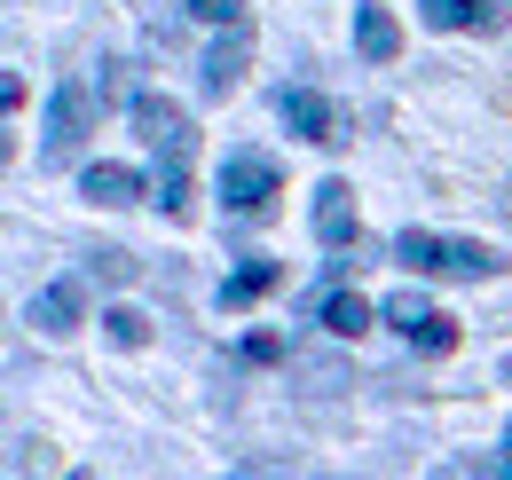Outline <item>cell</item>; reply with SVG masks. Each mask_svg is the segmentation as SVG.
Masks as SVG:
<instances>
[{
    "mask_svg": "<svg viewBox=\"0 0 512 480\" xmlns=\"http://www.w3.org/2000/svg\"><path fill=\"white\" fill-rule=\"evenodd\" d=\"M158 205H166V213H174V221H190V174H182V166H166V174H158Z\"/></svg>",
    "mask_w": 512,
    "mask_h": 480,
    "instance_id": "e0dca14e",
    "label": "cell"
},
{
    "mask_svg": "<svg viewBox=\"0 0 512 480\" xmlns=\"http://www.w3.org/2000/svg\"><path fill=\"white\" fill-rule=\"evenodd\" d=\"M394 260H402L410 276H465V284H481V276L497 268V252H489V244L426 237V229H402V237H394Z\"/></svg>",
    "mask_w": 512,
    "mask_h": 480,
    "instance_id": "7a4b0ae2",
    "label": "cell"
},
{
    "mask_svg": "<svg viewBox=\"0 0 512 480\" xmlns=\"http://www.w3.org/2000/svg\"><path fill=\"white\" fill-rule=\"evenodd\" d=\"M245 63H253V32H245V24H229V40L205 56V95H213V103H229V95L245 87Z\"/></svg>",
    "mask_w": 512,
    "mask_h": 480,
    "instance_id": "52a82bcc",
    "label": "cell"
},
{
    "mask_svg": "<svg viewBox=\"0 0 512 480\" xmlns=\"http://www.w3.org/2000/svg\"><path fill=\"white\" fill-rule=\"evenodd\" d=\"M505 473H512V441H505Z\"/></svg>",
    "mask_w": 512,
    "mask_h": 480,
    "instance_id": "44dd1931",
    "label": "cell"
},
{
    "mask_svg": "<svg viewBox=\"0 0 512 480\" xmlns=\"http://www.w3.org/2000/svg\"><path fill=\"white\" fill-rule=\"evenodd\" d=\"M316 237L323 244H355V189H347V181H323L316 189Z\"/></svg>",
    "mask_w": 512,
    "mask_h": 480,
    "instance_id": "9c48e42d",
    "label": "cell"
},
{
    "mask_svg": "<svg viewBox=\"0 0 512 480\" xmlns=\"http://www.w3.org/2000/svg\"><path fill=\"white\" fill-rule=\"evenodd\" d=\"M103 331H111L119 347H150V315H142V307H111V315H103Z\"/></svg>",
    "mask_w": 512,
    "mask_h": 480,
    "instance_id": "2e32d148",
    "label": "cell"
},
{
    "mask_svg": "<svg viewBox=\"0 0 512 480\" xmlns=\"http://www.w3.org/2000/svg\"><path fill=\"white\" fill-rule=\"evenodd\" d=\"M473 8H481V0H418V16H426L434 32H465V24H473Z\"/></svg>",
    "mask_w": 512,
    "mask_h": 480,
    "instance_id": "9a60e30c",
    "label": "cell"
},
{
    "mask_svg": "<svg viewBox=\"0 0 512 480\" xmlns=\"http://www.w3.org/2000/svg\"><path fill=\"white\" fill-rule=\"evenodd\" d=\"M505 213H512V197H505Z\"/></svg>",
    "mask_w": 512,
    "mask_h": 480,
    "instance_id": "7402d4cb",
    "label": "cell"
},
{
    "mask_svg": "<svg viewBox=\"0 0 512 480\" xmlns=\"http://www.w3.org/2000/svg\"><path fill=\"white\" fill-rule=\"evenodd\" d=\"M87 276H103V284H134V276H142V260L119 252V244H103V252H87Z\"/></svg>",
    "mask_w": 512,
    "mask_h": 480,
    "instance_id": "5bb4252c",
    "label": "cell"
},
{
    "mask_svg": "<svg viewBox=\"0 0 512 480\" xmlns=\"http://www.w3.org/2000/svg\"><path fill=\"white\" fill-rule=\"evenodd\" d=\"M87 205H142V174L134 166H87Z\"/></svg>",
    "mask_w": 512,
    "mask_h": 480,
    "instance_id": "8fae6325",
    "label": "cell"
},
{
    "mask_svg": "<svg viewBox=\"0 0 512 480\" xmlns=\"http://www.w3.org/2000/svg\"><path fill=\"white\" fill-rule=\"evenodd\" d=\"M386 323H394L418 355H449V347H457V315H442L426 292H394V300H386Z\"/></svg>",
    "mask_w": 512,
    "mask_h": 480,
    "instance_id": "5b68a950",
    "label": "cell"
},
{
    "mask_svg": "<svg viewBox=\"0 0 512 480\" xmlns=\"http://www.w3.org/2000/svg\"><path fill=\"white\" fill-rule=\"evenodd\" d=\"M284 126L300 134V142H347L339 134V111H331V95H316V87H284Z\"/></svg>",
    "mask_w": 512,
    "mask_h": 480,
    "instance_id": "8992f818",
    "label": "cell"
},
{
    "mask_svg": "<svg viewBox=\"0 0 512 480\" xmlns=\"http://www.w3.org/2000/svg\"><path fill=\"white\" fill-rule=\"evenodd\" d=\"M355 48H363L371 63H394V56H402V24H394V8H371V0L355 8Z\"/></svg>",
    "mask_w": 512,
    "mask_h": 480,
    "instance_id": "ba28073f",
    "label": "cell"
},
{
    "mask_svg": "<svg viewBox=\"0 0 512 480\" xmlns=\"http://www.w3.org/2000/svg\"><path fill=\"white\" fill-rule=\"evenodd\" d=\"M473 32H505V0H481L473 8Z\"/></svg>",
    "mask_w": 512,
    "mask_h": 480,
    "instance_id": "ffe728a7",
    "label": "cell"
},
{
    "mask_svg": "<svg viewBox=\"0 0 512 480\" xmlns=\"http://www.w3.org/2000/svg\"><path fill=\"white\" fill-rule=\"evenodd\" d=\"M190 16H197V24H221V32H229V24H245V0H190Z\"/></svg>",
    "mask_w": 512,
    "mask_h": 480,
    "instance_id": "ac0fdd59",
    "label": "cell"
},
{
    "mask_svg": "<svg viewBox=\"0 0 512 480\" xmlns=\"http://www.w3.org/2000/svg\"><path fill=\"white\" fill-rule=\"evenodd\" d=\"M284 284V260H245L237 276H221V307H253Z\"/></svg>",
    "mask_w": 512,
    "mask_h": 480,
    "instance_id": "30bf717a",
    "label": "cell"
},
{
    "mask_svg": "<svg viewBox=\"0 0 512 480\" xmlns=\"http://www.w3.org/2000/svg\"><path fill=\"white\" fill-rule=\"evenodd\" d=\"M276 197H284V174H276V158H260V150H229V166H221V213L229 221H276Z\"/></svg>",
    "mask_w": 512,
    "mask_h": 480,
    "instance_id": "6da1fadb",
    "label": "cell"
},
{
    "mask_svg": "<svg viewBox=\"0 0 512 480\" xmlns=\"http://www.w3.org/2000/svg\"><path fill=\"white\" fill-rule=\"evenodd\" d=\"M284 355V339H276V331H253V339H245V362H276Z\"/></svg>",
    "mask_w": 512,
    "mask_h": 480,
    "instance_id": "d6986e66",
    "label": "cell"
},
{
    "mask_svg": "<svg viewBox=\"0 0 512 480\" xmlns=\"http://www.w3.org/2000/svg\"><path fill=\"white\" fill-rule=\"evenodd\" d=\"M323 331H339V339H363V331H371V307L355 300V292H331V300H323Z\"/></svg>",
    "mask_w": 512,
    "mask_h": 480,
    "instance_id": "4fadbf2b",
    "label": "cell"
},
{
    "mask_svg": "<svg viewBox=\"0 0 512 480\" xmlns=\"http://www.w3.org/2000/svg\"><path fill=\"white\" fill-rule=\"evenodd\" d=\"M32 323L56 331V339H71V331H79V284H48V292L32 300Z\"/></svg>",
    "mask_w": 512,
    "mask_h": 480,
    "instance_id": "7c38bea8",
    "label": "cell"
},
{
    "mask_svg": "<svg viewBox=\"0 0 512 480\" xmlns=\"http://www.w3.org/2000/svg\"><path fill=\"white\" fill-rule=\"evenodd\" d=\"M134 126H142V142L166 158V166H190V150H197V126L182 103H166V95H134Z\"/></svg>",
    "mask_w": 512,
    "mask_h": 480,
    "instance_id": "277c9868",
    "label": "cell"
},
{
    "mask_svg": "<svg viewBox=\"0 0 512 480\" xmlns=\"http://www.w3.org/2000/svg\"><path fill=\"white\" fill-rule=\"evenodd\" d=\"M95 103H103V95H87L79 79H64V87L48 95V126H40V166H71V158H79V142H87V126H95Z\"/></svg>",
    "mask_w": 512,
    "mask_h": 480,
    "instance_id": "3957f363",
    "label": "cell"
}]
</instances>
